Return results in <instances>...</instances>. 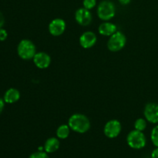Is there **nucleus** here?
<instances>
[{
	"instance_id": "15",
	"label": "nucleus",
	"mask_w": 158,
	"mask_h": 158,
	"mask_svg": "<svg viewBox=\"0 0 158 158\" xmlns=\"http://www.w3.org/2000/svg\"><path fill=\"white\" fill-rule=\"evenodd\" d=\"M70 133V128L68 124L60 125L56 130V136L59 139L64 140L67 138Z\"/></svg>"
},
{
	"instance_id": "14",
	"label": "nucleus",
	"mask_w": 158,
	"mask_h": 158,
	"mask_svg": "<svg viewBox=\"0 0 158 158\" xmlns=\"http://www.w3.org/2000/svg\"><path fill=\"white\" fill-rule=\"evenodd\" d=\"M60 140L56 137H50L47 139L45 142L44 144V150L48 154L54 153L60 148Z\"/></svg>"
},
{
	"instance_id": "21",
	"label": "nucleus",
	"mask_w": 158,
	"mask_h": 158,
	"mask_svg": "<svg viewBox=\"0 0 158 158\" xmlns=\"http://www.w3.org/2000/svg\"><path fill=\"white\" fill-rule=\"evenodd\" d=\"M5 24V18H4V15L2 13V12L0 11V29L3 27Z\"/></svg>"
},
{
	"instance_id": "3",
	"label": "nucleus",
	"mask_w": 158,
	"mask_h": 158,
	"mask_svg": "<svg viewBox=\"0 0 158 158\" xmlns=\"http://www.w3.org/2000/svg\"><path fill=\"white\" fill-rule=\"evenodd\" d=\"M116 14V7L114 2L109 0L102 1L97 7V15L103 21H109Z\"/></svg>"
},
{
	"instance_id": "1",
	"label": "nucleus",
	"mask_w": 158,
	"mask_h": 158,
	"mask_svg": "<svg viewBox=\"0 0 158 158\" xmlns=\"http://www.w3.org/2000/svg\"><path fill=\"white\" fill-rule=\"evenodd\" d=\"M69 128L78 134H84L90 129V121L86 115L82 114H74L68 120Z\"/></svg>"
},
{
	"instance_id": "13",
	"label": "nucleus",
	"mask_w": 158,
	"mask_h": 158,
	"mask_svg": "<svg viewBox=\"0 0 158 158\" xmlns=\"http://www.w3.org/2000/svg\"><path fill=\"white\" fill-rule=\"evenodd\" d=\"M98 30L100 35L110 36L117 32V26L110 22H104L99 26Z\"/></svg>"
},
{
	"instance_id": "22",
	"label": "nucleus",
	"mask_w": 158,
	"mask_h": 158,
	"mask_svg": "<svg viewBox=\"0 0 158 158\" xmlns=\"http://www.w3.org/2000/svg\"><path fill=\"white\" fill-rule=\"evenodd\" d=\"M4 107H5V101L3 99H2L1 97H0V114L2 113L3 110H4Z\"/></svg>"
},
{
	"instance_id": "5",
	"label": "nucleus",
	"mask_w": 158,
	"mask_h": 158,
	"mask_svg": "<svg viewBox=\"0 0 158 158\" xmlns=\"http://www.w3.org/2000/svg\"><path fill=\"white\" fill-rule=\"evenodd\" d=\"M127 38L123 32L117 31L110 35L107 42V48L111 52H118L126 45Z\"/></svg>"
},
{
	"instance_id": "2",
	"label": "nucleus",
	"mask_w": 158,
	"mask_h": 158,
	"mask_svg": "<svg viewBox=\"0 0 158 158\" xmlns=\"http://www.w3.org/2000/svg\"><path fill=\"white\" fill-rule=\"evenodd\" d=\"M17 53L22 60H29L36 53V47L31 40H22L17 46Z\"/></svg>"
},
{
	"instance_id": "4",
	"label": "nucleus",
	"mask_w": 158,
	"mask_h": 158,
	"mask_svg": "<svg viewBox=\"0 0 158 158\" xmlns=\"http://www.w3.org/2000/svg\"><path fill=\"white\" fill-rule=\"evenodd\" d=\"M127 143L133 149H142L146 146L147 139L143 131L134 130L128 134L127 137Z\"/></svg>"
},
{
	"instance_id": "11",
	"label": "nucleus",
	"mask_w": 158,
	"mask_h": 158,
	"mask_svg": "<svg viewBox=\"0 0 158 158\" xmlns=\"http://www.w3.org/2000/svg\"><path fill=\"white\" fill-rule=\"evenodd\" d=\"M97 41V35L91 31L84 32L80 37V44L84 49L92 48L96 44Z\"/></svg>"
},
{
	"instance_id": "9",
	"label": "nucleus",
	"mask_w": 158,
	"mask_h": 158,
	"mask_svg": "<svg viewBox=\"0 0 158 158\" xmlns=\"http://www.w3.org/2000/svg\"><path fill=\"white\" fill-rule=\"evenodd\" d=\"M66 27V22L63 19H54L49 25V32L53 36H60L65 32Z\"/></svg>"
},
{
	"instance_id": "10",
	"label": "nucleus",
	"mask_w": 158,
	"mask_h": 158,
	"mask_svg": "<svg viewBox=\"0 0 158 158\" xmlns=\"http://www.w3.org/2000/svg\"><path fill=\"white\" fill-rule=\"evenodd\" d=\"M32 60L35 66L41 69L48 68L51 63L50 56L45 52H36Z\"/></svg>"
},
{
	"instance_id": "16",
	"label": "nucleus",
	"mask_w": 158,
	"mask_h": 158,
	"mask_svg": "<svg viewBox=\"0 0 158 158\" xmlns=\"http://www.w3.org/2000/svg\"><path fill=\"white\" fill-rule=\"evenodd\" d=\"M135 130L140 131H143L147 127V120L143 118H139L134 123Z\"/></svg>"
},
{
	"instance_id": "7",
	"label": "nucleus",
	"mask_w": 158,
	"mask_h": 158,
	"mask_svg": "<svg viewBox=\"0 0 158 158\" xmlns=\"http://www.w3.org/2000/svg\"><path fill=\"white\" fill-rule=\"evenodd\" d=\"M143 115L147 121L151 123H158V103H148L143 110Z\"/></svg>"
},
{
	"instance_id": "12",
	"label": "nucleus",
	"mask_w": 158,
	"mask_h": 158,
	"mask_svg": "<svg viewBox=\"0 0 158 158\" xmlns=\"http://www.w3.org/2000/svg\"><path fill=\"white\" fill-rule=\"evenodd\" d=\"M20 99V93L15 88H9V89L6 91L3 97V100H4L5 103H15L18 101Z\"/></svg>"
},
{
	"instance_id": "18",
	"label": "nucleus",
	"mask_w": 158,
	"mask_h": 158,
	"mask_svg": "<svg viewBox=\"0 0 158 158\" xmlns=\"http://www.w3.org/2000/svg\"><path fill=\"white\" fill-rule=\"evenodd\" d=\"M83 8L90 10L97 6V0H83Z\"/></svg>"
},
{
	"instance_id": "17",
	"label": "nucleus",
	"mask_w": 158,
	"mask_h": 158,
	"mask_svg": "<svg viewBox=\"0 0 158 158\" xmlns=\"http://www.w3.org/2000/svg\"><path fill=\"white\" fill-rule=\"evenodd\" d=\"M151 139L153 144L156 148H158V125L154 127L152 129V131H151Z\"/></svg>"
},
{
	"instance_id": "24",
	"label": "nucleus",
	"mask_w": 158,
	"mask_h": 158,
	"mask_svg": "<svg viewBox=\"0 0 158 158\" xmlns=\"http://www.w3.org/2000/svg\"><path fill=\"white\" fill-rule=\"evenodd\" d=\"M118 1L119 2L121 5H123V6H127V5H128L131 2V0H118Z\"/></svg>"
},
{
	"instance_id": "6",
	"label": "nucleus",
	"mask_w": 158,
	"mask_h": 158,
	"mask_svg": "<svg viewBox=\"0 0 158 158\" xmlns=\"http://www.w3.org/2000/svg\"><path fill=\"white\" fill-rule=\"evenodd\" d=\"M122 130L121 123L117 120H110L106 122L103 128L105 136L108 138L114 139L118 137Z\"/></svg>"
},
{
	"instance_id": "19",
	"label": "nucleus",
	"mask_w": 158,
	"mask_h": 158,
	"mask_svg": "<svg viewBox=\"0 0 158 158\" xmlns=\"http://www.w3.org/2000/svg\"><path fill=\"white\" fill-rule=\"evenodd\" d=\"M29 158H49L48 153L46 151L43 152V151H39L37 152H34L29 156Z\"/></svg>"
},
{
	"instance_id": "8",
	"label": "nucleus",
	"mask_w": 158,
	"mask_h": 158,
	"mask_svg": "<svg viewBox=\"0 0 158 158\" xmlns=\"http://www.w3.org/2000/svg\"><path fill=\"white\" fill-rule=\"evenodd\" d=\"M75 19L80 26H87L92 22V14L89 9H86L83 7L80 8L75 12Z\"/></svg>"
},
{
	"instance_id": "23",
	"label": "nucleus",
	"mask_w": 158,
	"mask_h": 158,
	"mask_svg": "<svg viewBox=\"0 0 158 158\" xmlns=\"http://www.w3.org/2000/svg\"><path fill=\"white\" fill-rule=\"evenodd\" d=\"M151 158H158V148H156L151 153Z\"/></svg>"
},
{
	"instance_id": "20",
	"label": "nucleus",
	"mask_w": 158,
	"mask_h": 158,
	"mask_svg": "<svg viewBox=\"0 0 158 158\" xmlns=\"http://www.w3.org/2000/svg\"><path fill=\"white\" fill-rule=\"evenodd\" d=\"M8 37V33H7V31L6 29H2L1 28L0 29V41L3 42L7 39Z\"/></svg>"
}]
</instances>
